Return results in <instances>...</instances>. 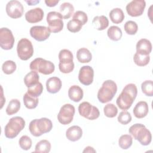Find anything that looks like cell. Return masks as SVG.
Wrapping results in <instances>:
<instances>
[{
	"label": "cell",
	"mask_w": 153,
	"mask_h": 153,
	"mask_svg": "<svg viewBox=\"0 0 153 153\" xmlns=\"http://www.w3.org/2000/svg\"><path fill=\"white\" fill-rule=\"evenodd\" d=\"M137 94V88L134 84H127L122 92L117 97L116 103L118 108L122 110H127L132 105Z\"/></svg>",
	"instance_id": "obj_1"
},
{
	"label": "cell",
	"mask_w": 153,
	"mask_h": 153,
	"mask_svg": "<svg viewBox=\"0 0 153 153\" xmlns=\"http://www.w3.org/2000/svg\"><path fill=\"white\" fill-rule=\"evenodd\" d=\"M128 132L131 134L135 140L144 146L148 145L152 140L151 131L145 126L140 123L132 125L128 129Z\"/></svg>",
	"instance_id": "obj_2"
},
{
	"label": "cell",
	"mask_w": 153,
	"mask_h": 153,
	"mask_svg": "<svg viewBox=\"0 0 153 153\" xmlns=\"http://www.w3.org/2000/svg\"><path fill=\"white\" fill-rule=\"evenodd\" d=\"M52 128L53 124L51 121L47 118L33 120L29 125L30 133L35 137L40 136L42 134L50 131Z\"/></svg>",
	"instance_id": "obj_3"
},
{
	"label": "cell",
	"mask_w": 153,
	"mask_h": 153,
	"mask_svg": "<svg viewBox=\"0 0 153 153\" xmlns=\"http://www.w3.org/2000/svg\"><path fill=\"white\" fill-rule=\"evenodd\" d=\"M117 91L116 83L112 80H106L104 81L102 87L98 91L97 99L102 103L111 101Z\"/></svg>",
	"instance_id": "obj_4"
},
{
	"label": "cell",
	"mask_w": 153,
	"mask_h": 153,
	"mask_svg": "<svg viewBox=\"0 0 153 153\" xmlns=\"http://www.w3.org/2000/svg\"><path fill=\"white\" fill-rule=\"evenodd\" d=\"M25 126V121L22 117L17 116L10 118L5 126L4 134L5 137L9 139L16 137L24 128Z\"/></svg>",
	"instance_id": "obj_5"
},
{
	"label": "cell",
	"mask_w": 153,
	"mask_h": 153,
	"mask_svg": "<svg viewBox=\"0 0 153 153\" xmlns=\"http://www.w3.org/2000/svg\"><path fill=\"white\" fill-rule=\"evenodd\" d=\"M73 54L67 49L61 50L59 53V68L61 72L69 74L74 69Z\"/></svg>",
	"instance_id": "obj_6"
},
{
	"label": "cell",
	"mask_w": 153,
	"mask_h": 153,
	"mask_svg": "<svg viewBox=\"0 0 153 153\" xmlns=\"http://www.w3.org/2000/svg\"><path fill=\"white\" fill-rule=\"evenodd\" d=\"M29 67L31 71L38 72L44 75H50L55 69V66L53 62L40 57L32 60Z\"/></svg>",
	"instance_id": "obj_7"
},
{
	"label": "cell",
	"mask_w": 153,
	"mask_h": 153,
	"mask_svg": "<svg viewBox=\"0 0 153 153\" xmlns=\"http://www.w3.org/2000/svg\"><path fill=\"white\" fill-rule=\"evenodd\" d=\"M63 17L61 14L57 11H50L47 15V22L51 32L57 33L63 28Z\"/></svg>",
	"instance_id": "obj_8"
},
{
	"label": "cell",
	"mask_w": 153,
	"mask_h": 153,
	"mask_svg": "<svg viewBox=\"0 0 153 153\" xmlns=\"http://www.w3.org/2000/svg\"><path fill=\"white\" fill-rule=\"evenodd\" d=\"M17 53L21 60L29 59L33 54V47L31 41L27 38H22L19 40L17 45Z\"/></svg>",
	"instance_id": "obj_9"
},
{
	"label": "cell",
	"mask_w": 153,
	"mask_h": 153,
	"mask_svg": "<svg viewBox=\"0 0 153 153\" xmlns=\"http://www.w3.org/2000/svg\"><path fill=\"white\" fill-rule=\"evenodd\" d=\"M78 112L81 116L90 120H96L100 115L99 109L88 102H83L79 104Z\"/></svg>",
	"instance_id": "obj_10"
},
{
	"label": "cell",
	"mask_w": 153,
	"mask_h": 153,
	"mask_svg": "<svg viewBox=\"0 0 153 153\" xmlns=\"http://www.w3.org/2000/svg\"><path fill=\"white\" fill-rule=\"evenodd\" d=\"M75 111V107L72 105L65 104L61 107L57 115L59 122L63 125L70 124L73 120Z\"/></svg>",
	"instance_id": "obj_11"
},
{
	"label": "cell",
	"mask_w": 153,
	"mask_h": 153,
	"mask_svg": "<svg viewBox=\"0 0 153 153\" xmlns=\"http://www.w3.org/2000/svg\"><path fill=\"white\" fill-rule=\"evenodd\" d=\"M14 37L11 30L7 27L0 29V46L5 50H11L14 44Z\"/></svg>",
	"instance_id": "obj_12"
},
{
	"label": "cell",
	"mask_w": 153,
	"mask_h": 153,
	"mask_svg": "<svg viewBox=\"0 0 153 153\" xmlns=\"http://www.w3.org/2000/svg\"><path fill=\"white\" fill-rule=\"evenodd\" d=\"M5 10L7 15L13 19L21 17L24 11V8L22 3L16 0L9 1L6 5Z\"/></svg>",
	"instance_id": "obj_13"
},
{
	"label": "cell",
	"mask_w": 153,
	"mask_h": 153,
	"mask_svg": "<svg viewBox=\"0 0 153 153\" xmlns=\"http://www.w3.org/2000/svg\"><path fill=\"white\" fill-rule=\"evenodd\" d=\"M146 7V2L144 0H133L126 5V11L128 14L131 17L141 16Z\"/></svg>",
	"instance_id": "obj_14"
},
{
	"label": "cell",
	"mask_w": 153,
	"mask_h": 153,
	"mask_svg": "<svg viewBox=\"0 0 153 153\" xmlns=\"http://www.w3.org/2000/svg\"><path fill=\"white\" fill-rule=\"evenodd\" d=\"M50 30L48 27L33 26L30 29V36L38 41H44L50 36Z\"/></svg>",
	"instance_id": "obj_15"
},
{
	"label": "cell",
	"mask_w": 153,
	"mask_h": 153,
	"mask_svg": "<svg viewBox=\"0 0 153 153\" xmlns=\"http://www.w3.org/2000/svg\"><path fill=\"white\" fill-rule=\"evenodd\" d=\"M94 71L90 66H82L79 71L78 79L84 85H89L93 81Z\"/></svg>",
	"instance_id": "obj_16"
},
{
	"label": "cell",
	"mask_w": 153,
	"mask_h": 153,
	"mask_svg": "<svg viewBox=\"0 0 153 153\" xmlns=\"http://www.w3.org/2000/svg\"><path fill=\"white\" fill-rule=\"evenodd\" d=\"M43 17L44 11L39 7L31 9L25 13L26 20L30 23H35L41 22Z\"/></svg>",
	"instance_id": "obj_17"
},
{
	"label": "cell",
	"mask_w": 153,
	"mask_h": 153,
	"mask_svg": "<svg viewBox=\"0 0 153 153\" xmlns=\"http://www.w3.org/2000/svg\"><path fill=\"white\" fill-rule=\"evenodd\" d=\"M62 85V81L59 78L53 76L47 80L46 88L48 93L54 94L61 89Z\"/></svg>",
	"instance_id": "obj_18"
},
{
	"label": "cell",
	"mask_w": 153,
	"mask_h": 153,
	"mask_svg": "<svg viewBox=\"0 0 153 153\" xmlns=\"http://www.w3.org/2000/svg\"><path fill=\"white\" fill-rule=\"evenodd\" d=\"M136 53L143 55H149L152 51V44L150 41L142 38L136 44Z\"/></svg>",
	"instance_id": "obj_19"
},
{
	"label": "cell",
	"mask_w": 153,
	"mask_h": 153,
	"mask_svg": "<svg viewBox=\"0 0 153 153\" xmlns=\"http://www.w3.org/2000/svg\"><path fill=\"white\" fill-rule=\"evenodd\" d=\"M149 111L148 103L145 101H140L135 105L133 112L137 118H142L146 117Z\"/></svg>",
	"instance_id": "obj_20"
},
{
	"label": "cell",
	"mask_w": 153,
	"mask_h": 153,
	"mask_svg": "<svg viewBox=\"0 0 153 153\" xmlns=\"http://www.w3.org/2000/svg\"><path fill=\"white\" fill-rule=\"evenodd\" d=\"M82 136V130L78 126H73L68 128L66 131V137L72 142L78 140Z\"/></svg>",
	"instance_id": "obj_21"
},
{
	"label": "cell",
	"mask_w": 153,
	"mask_h": 153,
	"mask_svg": "<svg viewBox=\"0 0 153 153\" xmlns=\"http://www.w3.org/2000/svg\"><path fill=\"white\" fill-rule=\"evenodd\" d=\"M83 91L82 88L76 85H72L68 90V96L71 100L75 102H78L83 97Z\"/></svg>",
	"instance_id": "obj_22"
},
{
	"label": "cell",
	"mask_w": 153,
	"mask_h": 153,
	"mask_svg": "<svg viewBox=\"0 0 153 153\" xmlns=\"http://www.w3.org/2000/svg\"><path fill=\"white\" fill-rule=\"evenodd\" d=\"M93 25L98 30H103L108 27L109 20L108 18L103 15L96 16L93 19Z\"/></svg>",
	"instance_id": "obj_23"
},
{
	"label": "cell",
	"mask_w": 153,
	"mask_h": 153,
	"mask_svg": "<svg viewBox=\"0 0 153 153\" xmlns=\"http://www.w3.org/2000/svg\"><path fill=\"white\" fill-rule=\"evenodd\" d=\"M76 58L80 63H88L92 59V54L89 50L83 47L78 50L76 52Z\"/></svg>",
	"instance_id": "obj_24"
},
{
	"label": "cell",
	"mask_w": 153,
	"mask_h": 153,
	"mask_svg": "<svg viewBox=\"0 0 153 153\" xmlns=\"http://www.w3.org/2000/svg\"><path fill=\"white\" fill-rule=\"evenodd\" d=\"M39 76L37 72L31 71L27 73L24 78V82L26 86L29 88L36 85L39 82Z\"/></svg>",
	"instance_id": "obj_25"
},
{
	"label": "cell",
	"mask_w": 153,
	"mask_h": 153,
	"mask_svg": "<svg viewBox=\"0 0 153 153\" xmlns=\"http://www.w3.org/2000/svg\"><path fill=\"white\" fill-rule=\"evenodd\" d=\"M109 17L111 20L115 24L121 23L124 19L125 16L123 10L120 8H113L109 13Z\"/></svg>",
	"instance_id": "obj_26"
},
{
	"label": "cell",
	"mask_w": 153,
	"mask_h": 153,
	"mask_svg": "<svg viewBox=\"0 0 153 153\" xmlns=\"http://www.w3.org/2000/svg\"><path fill=\"white\" fill-rule=\"evenodd\" d=\"M74 11V7L69 2H63L60 6V13L65 19L70 18Z\"/></svg>",
	"instance_id": "obj_27"
},
{
	"label": "cell",
	"mask_w": 153,
	"mask_h": 153,
	"mask_svg": "<svg viewBox=\"0 0 153 153\" xmlns=\"http://www.w3.org/2000/svg\"><path fill=\"white\" fill-rule=\"evenodd\" d=\"M23 103L26 108L29 109L35 108L39 102V100L38 97H35L30 96L27 93H26L23 97Z\"/></svg>",
	"instance_id": "obj_28"
},
{
	"label": "cell",
	"mask_w": 153,
	"mask_h": 153,
	"mask_svg": "<svg viewBox=\"0 0 153 153\" xmlns=\"http://www.w3.org/2000/svg\"><path fill=\"white\" fill-rule=\"evenodd\" d=\"M107 35L110 39L117 41H119L122 37V31L121 29L117 26H111L107 31Z\"/></svg>",
	"instance_id": "obj_29"
},
{
	"label": "cell",
	"mask_w": 153,
	"mask_h": 153,
	"mask_svg": "<svg viewBox=\"0 0 153 153\" xmlns=\"http://www.w3.org/2000/svg\"><path fill=\"white\" fill-rule=\"evenodd\" d=\"M51 150V143L50 142L45 139H43L38 142L36 146L35 152L38 153H48Z\"/></svg>",
	"instance_id": "obj_30"
},
{
	"label": "cell",
	"mask_w": 153,
	"mask_h": 153,
	"mask_svg": "<svg viewBox=\"0 0 153 153\" xmlns=\"http://www.w3.org/2000/svg\"><path fill=\"white\" fill-rule=\"evenodd\" d=\"M20 108V102L17 99H13L10 101L6 108V113L8 115L16 114Z\"/></svg>",
	"instance_id": "obj_31"
},
{
	"label": "cell",
	"mask_w": 153,
	"mask_h": 153,
	"mask_svg": "<svg viewBox=\"0 0 153 153\" xmlns=\"http://www.w3.org/2000/svg\"><path fill=\"white\" fill-rule=\"evenodd\" d=\"M134 63L139 66H144L147 65L150 60L149 55H143L136 53L133 56Z\"/></svg>",
	"instance_id": "obj_32"
},
{
	"label": "cell",
	"mask_w": 153,
	"mask_h": 153,
	"mask_svg": "<svg viewBox=\"0 0 153 153\" xmlns=\"http://www.w3.org/2000/svg\"><path fill=\"white\" fill-rule=\"evenodd\" d=\"M133 143V138L129 134H123L118 139V145L123 149H127Z\"/></svg>",
	"instance_id": "obj_33"
},
{
	"label": "cell",
	"mask_w": 153,
	"mask_h": 153,
	"mask_svg": "<svg viewBox=\"0 0 153 153\" xmlns=\"http://www.w3.org/2000/svg\"><path fill=\"white\" fill-rule=\"evenodd\" d=\"M142 92L147 96H153V81L152 80H146L141 84Z\"/></svg>",
	"instance_id": "obj_34"
},
{
	"label": "cell",
	"mask_w": 153,
	"mask_h": 153,
	"mask_svg": "<svg viewBox=\"0 0 153 153\" xmlns=\"http://www.w3.org/2000/svg\"><path fill=\"white\" fill-rule=\"evenodd\" d=\"M82 27V23L74 19L69 20L67 23V29L69 31L73 33H76L79 32Z\"/></svg>",
	"instance_id": "obj_35"
},
{
	"label": "cell",
	"mask_w": 153,
	"mask_h": 153,
	"mask_svg": "<svg viewBox=\"0 0 153 153\" xmlns=\"http://www.w3.org/2000/svg\"><path fill=\"white\" fill-rule=\"evenodd\" d=\"M103 112L106 117L108 118H114L118 114V109L114 104L108 103L104 106Z\"/></svg>",
	"instance_id": "obj_36"
},
{
	"label": "cell",
	"mask_w": 153,
	"mask_h": 153,
	"mask_svg": "<svg viewBox=\"0 0 153 153\" xmlns=\"http://www.w3.org/2000/svg\"><path fill=\"white\" fill-rule=\"evenodd\" d=\"M124 29L128 35H135L138 30L137 23L132 20H129L126 22L124 26Z\"/></svg>",
	"instance_id": "obj_37"
},
{
	"label": "cell",
	"mask_w": 153,
	"mask_h": 153,
	"mask_svg": "<svg viewBox=\"0 0 153 153\" xmlns=\"http://www.w3.org/2000/svg\"><path fill=\"white\" fill-rule=\"evenodd\" d=\"M16 64L13 60H7L2 65V71L7 75L13 74L16 70Z\"/></svg>",
	"instance_id": "obj_38"
},
{
	"label": "cell",
	"mask_w": 153,
	"mask_h": 153,
	"mask_svg": "<svg viewBox=\"0 0 153 153\" xmlns=\"http://www.w3.org/2000/svg\"><path fill=\"white\" fill-rule=\"evenodd\" d=\"M43 91V86L41 82H38L35 85L27 88V93L32 96L38 97L39 96Z\"/></svg>",
	"instance_id": "obj_39"
},
{
	"label": "cell",
	"mask_w": 153,
	"mask_h": 153,
	"mask_svg": "<svg viewBox=\"0 0 153 153\" xmlns=\"http://www.w3.org/2000/svg\"><path fill=\"white\" fill-rule=\"evenodd\" d=\"M19 145L20 146V148L23 149V150H29V149H30L31 146H32V142L31 139L26 135H24L22 136L19 141Z\"/></svg>",
	"instance_id": "obj_40"
},
{
	"label": "cell",
	"mask_w": 153,
	"mask_h": 153,
	"mask_svg": "<svg viewBox=\"0 0 153 153\" xmlns=\"http://www.w3.org/2000/svg\"><path fill=\"white\" fill-rule=\"evenodd\" d=\"M118 121L121 124L126 125L131 121V116L130 114L126 111H122L118 116Z\"/></svg>",
	"instance_id": "obj_41"
},
{
	"label": "cell",
	"mask_w": 153,
	"mask_h": 153,
	"mask_svg": "<svg viewBox=\"0 0 153 153\" xmlns=\"http://www.w3.org/2000/svg\"><path fill=\"white\" fill-rule=\"evenodd\" d=\"M72 19L79 21L82 25H85L88 21V17L87 14L82 11H76L73 14Z\"/></svg>",
	"instance_id": "obj_42"
},
{
	"label": "cell",
	"mask_w": 153,
	"mask_h": 153,
	"mask_svg": "<svg viewBox=\"0 0 153 153\" xmlns=\"http://www.w3.org/2000/svg\"><path fill=\"white\" fill-rule=\"evenodd\" d=\"M59 1V0H45V3L46 4L47 6L50 7H53L56 6L58 3Z\"/></svg>",
	"instance_id": "obj_43"
},
{
	"label": "cell",
	"mask_w": 153,
	"mask_h": 153,
	"mask_svg": "<svg viewBox=\"0 0 153 153\" xmlns=\"http://www.w3.org/2000/svg\"><path fill=\"white\" fill-rule=\"evenodd\" d=\"M83 152H96V150L94 149V148L91 146H87L85 148V149H84V151H82Z\"/></svg>",
	"instance_id": "obj_44"
},
{
	"label": "cell",
	"mask_w": 153,
	"mask_h": 153,
	"mask_svg": "<svg viewBox=\"0 0 153 153\" xmlns=\"http://www.w3.org/2000/svg\"><path fill=\"white\" fill-rule=\"evenodd\" d=\"M29 5H35V4H36L37 3H39V1H26Z\"/></svg>",
	"instance_id": "obj_45"
}]
</instances>
